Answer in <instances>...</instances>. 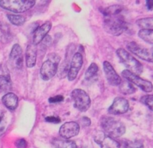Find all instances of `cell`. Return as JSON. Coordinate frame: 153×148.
<instances>
[{"label":"cell","mask_w":153,"mask_h":148,"mask_svg":"<svg viewBox=\"0 0 153 148\" xmlns=\"http://www.w3.org/2000/svg\"><path fill=\"white\" fill-rule=\"evenodd\" d=\"M99 67L97 66V64L96 63H92V64L90 65V67H88V70L85 72V78L87 79H91L93 77L97 75V72H98Z\"/></svg>","instance_id":"26"},{"label":"cell","mask_w":153,"mask_h":148,"mask_svg":"<svg viewBox=\"0 0 153 148\" xmlns=\"http://www.w3.org/2000/svg\"><path fill=\"white\" fill-rule=\"evenodd\" d=\"M83 64V58L82 54L79 52H76L72 58L70 66L69 67L68 73H67V78L68 80L72 82L74 81L79 74V70H81Z\"/></svg>","instance_id":"9"},{"label":"cell","mask_w":153,"mask_h":148,"mask_svg":"<svg viewBox=\"0 0 153 148\" xmlns=\"http://www.w3.org/2000/svg\"><path fill=\"white\" fill-rule=\"evenodd\" d=\"M119 86V91L120 92L124 95H129V94H132L135 93L136 88L131 84V82L127 81L126 79L124 80H121V82L120 83Z\"/></svg>","instance_id":"19"},{"label":"cell","mask_w":153,"mask_h":148,"mask_svg":"<svg viewBox=\"0 0 153 148\" xmlns=\"http://www.w3.org/2000/svg\"><path fill=\"white\" fill-rule=\"evenodd\" d=\"M64 100V97L62 95H57L55 97H50L49 99V102L50 103H60V102H62Z\"/></svg>","instance_id":"29"},{"label":"cell","mask_w":153,"mask_h":148,"mask_svg":"<svg viewBox=\"0 0 153 148\" xmlns=\"http://www.w3.org/2000/svg\"><path fill=\"white\" fill-rule=\"evenodd\" d=\"M12 87L11 81L8 76L0 75V91L7 92L10 91Z\"/></svg>","instance_id":"20"},{"label":"cell","mask_w":153,"mask_h":148,"mask_svg":"<svg viewBox=\"0 0 153 148\" xmlns=\"http://www.w3.org/2000/svg\"><path fill=\"white\" fill-rule=\"evenodd\" d=\"M37 61V48L35 45L30 43L28 45L25 50V62L27 67H34Z\"/></svg>","instance_id":"16"},{"label":"cell","mask_w":153,"mask_h":148,"mask_svg":"<svg viewBox=\"0 0 153 148\" xmlns=\"http://www.w3.org/2000/svg\"><path fill=\"white\" fill-rule=\"evenodd\" d=\"M15 145L17 148H26L27 147V142L25 139H19L16 141Z\"/></svg>","instance_id":"30"},{"label":"cell","mask_w":153,"mask_h":148,"mask_svg":"<svg viewBox=\"0 0 153 148\" xmlns=\"http://www.w3.org/2000/svg\"><path fill=\"white\" fill-rule=\"evenodd\" d=\"M1 101L7 109H8L10 111H13L17 108L19 99L16 94L9 92L3 96L2 98H1Z\"/></svg>","instance_id":"17"},{"label":"cell","mask_w":153,"mask_h":148,"mask_svg":"<svg viewBox=\"0 0 153 148\" xmlns=\"http://www.w3.org/2000/svg\"><path fill=\"white\" fill-rule=\"evenodd\" d=\"M137 25L141 29H152L153 28L152 17H145L137 20Z\"/></svg>","instance_id":"23"},{"label":"cell","mask_w":153,"mask_h":148,"mask_svg":"<svg viewBox=\"0 0 153 148\" xmlns=\"http://www.w3.org/2000/svg\"><path fill=\"white\" fill-rule=\"evenodd\" d=\"M146 7H147V8L149 9V10H152V7H153L152 1H150V0H148V1H146Z\"/></svg>","instance_id":"33"},{"label":"cell","mask_w":153,"mask_h":148,"mask_svg":"<svg viewBox=\"0 0 153 148\" xmlns=\"http://www.w3.org/2000/svg\"><path fill=\"white\" fill-rule=\"evenodd\" d=\"M60 61L61 58L56 53H50L48 55L47 60L43 63L40 67V75L43 80L48 81L55 76L58 72Z\"/></svg>","instance_id":"4"},{"label":"cell","mask_w":153,"mask_h":148,"mask_svg":"<svg viewBox=\"0 0 153 148\" xmlns=\"http://www.w3.org/2000/svg\"><path fill=\"white\" fill-rule=\"evenodd\" d=\"M8 119H7V112L0 110V136L4 134L7 127Z\"/></svg>","instance_id":"25"},{"label":"cell","mask_w":153,"mask_h":148,"mask_svg":"<svg viewBox=\"0 0 153 148\" xmlns=\"http://www.w3.org/2000/svg\"><path fill=\"white\" fill-rule=\"evenodd\" d=\"M9 59L10 63L14 68L21 69L23 64V55H22V49L19 44H14L10 51Z\"/></svg>","instance_id":"13"},{"label":"cell","mask_w":153,"mask_h":148,"mask_svg":"<svg viewBox=\"0 0 153 148\" xmlns=\"http://www.w3.org/2000/svg\"><path fill=\"white\" fill-rule=\"evenodd\" d=\"M117 55L123 65L128 69V71L139 76L143 71V67L141 63L131 55L128 51L123 48H119L117 50Z\"/></svg>","instance_id":"3"},{"label":"cell","mask_w":153,"mask_h":148,"mask_svg":"<svg viewBox=\"0 0 153 148\" xmlns=\"http://www.w3.org/2000/svg\"><path fill=\"white\" fill-rule=\"evenodd\" d=\"M140 102L147 106L151 111L152 110V103H153V96L152 95H145L140 98Z\"/></svg>","instance_id":"28"},{"label":"cell","mask_w":153,"mask_h":148,"mask_svg":"<svg viewBox=\"0 0 153 148\" xmlns=\"http://www.w3.org/2000/svg\"><path fill=\"white\" fill-rule=\"evenodd\" d=\"M35 2L32 0H1L0 7L13 13H23L32 8Z\"/></svg>","instance_id":"5"},{"label":"cell","mask_w":153,"mask_h":148,"mask_svg":"<svg viewBox=\"0 0 153 148\" xmlns=\"http://www.w3.org/2000/svg\"><path fill=\"white\" fill-rule=\"evenodd\" d=\"M7 16L10 23L17 26L23 25L25 22V18L21 15L7 14Z\"/></svg>","instance_id":"24"},{"label":"cell","mask_w":153,"mask_h":148,"mask_svg":"<svg viewBox=\"0 0 153 148\" xmlns=\"http://www.w3.org/2000/svg\"><path fill=\"white\" fill-rule=\"evenodd\" d=\"M127 48L131 52L134 53V55H137L138 58L147 61L149 62H152V50H149L146 48L140 46L138 43H135L134 41L129 42L127 44Z\"/></svg>","instance_id":"8"},{"label":"cell","mask_w":153,"mask_h":148,"mask_svg":"<svg viewBox=\"0 0 153 148\" xmlns=\"http://www.w3.org/2000/svg\"><path fill=\"white\" fill-rule=\"evenodd\" d=\"M100 124L105 134L113 138L121 137L126 132V126L123 123L111 117H102Z\"/></svg>","instance_id":"1"},{"label":"cell","mask_w":153,"mask_h":148,"mask_svg":"<svg viewBox=\"0 0 153 148\" xmlns=\"http://www.w3.org/2000/svg\"><path fill=\"white\" fill-rule=\"evenodd\" d=\"M71 97L74 107L80 112H86L91 106V98L84 90L76 88L71 93Z\"/></svg>","instance_id":"6"},{"label":"cell","mask_w":153,"mask_h":148,"mask_svg":"<svg viewBox=\"0 0 153 148\" xmlns=\"http://www.w3.org/2000/svg\"><path fill=\"white\" fill-rule=\"evenodd\" d=\"M129 109V102L123 97H118L114 100L111 106L108 108V112L111 115H123Z\"/></svg>","instance_id":"11"},{"label":"cell","mask_w":153,"mask_h":148,"mask_svg":"<svg viewBox=\"0 0 153 148\" xmlns=\"http://www.w3.org/2000/svg\"><path fill=\"white\" fill-rule=\"evenodd\" d=\"M103 69H104L106 79L111 85L113 86H118L121 82V78L114 69L111 64L108 61H104L103 62Z\"/></svg>","instance_id":"14"},{"label":"cell","mask_w":153,"mask_h":148,"mask_svg":"<svg viewBox=\"0 0 153 148\" xmlns=\"http://www.w3.org/2000/svg\"><path fill=\"white\" fill-rule=\"evenodd\" d=\"M46 121L49 123H58L61 122V120H60L59 118L58 117H55V116H49V117H46L45 118Z\"/></svg>","instance_id":"31"},{"label":"cell","mask_w":153,"mask_h":148,"mask_svg":"<svg viewBox=\"0 0 153 148\" xmlns=\"http://www.w3.org/2000/svg\"><path fill=\"white\" fill-rule=\"evenodd\" d=\"M81 122H82V125L85 126H89L91 125V120L87 117H83L81 120Z\"/></svg>","instance_id":"32"},{"label":"cell","mask_w":153,"mask_h":148,"mask_svg":"<svg viewBox=\"0 0 153 148\" xmlns=\"http://www.w3.org/2000/svg\"><path fill=\"white\" fill-rule=\"evenodd\" d=\"M80 126L79 123L74 121L66 122L63 124L59 129V134L61 138L66 139H70L75 137L79 133Z\"/></svg>","instance_id":"12"},{"label":"cell","mask_w":153,"mask_h":148,"mask_svg":"<svg viewBox=\"0 0 153 148\" xmlns=\"http://www.w3.org/2000/svg\"><path fill=\"white\" fill-rule=\"evenodd\" d=\"M52 144L56 148H77V145L73 141L63 138H54L52 140Z\"/></svg>","instance_id":"18"},{"label":"cell","mask_w":153,"mask_h":148,"mask_svg":"<svg viewBox=\"0 0 153 148\" xmlns=\"http://www.w3.org/2000/svg\"><path fill=\"white\" fill-rule=\"evenodd\" d=\"M103 25L105 31L114 36L120 35L128 28L127 22L119 15L105 16Z\"/></svg>","instance_id":"2"},{"label":"cell","mask_w":153,"mask_h":148,"mask_svg":"<svg viewBox=\"0 0 153 148\" xmlns=\"http://www.w3.org/2000/svg\"><path fill=\"white\" fill-rule=\"evenodd\" d=\"M122 76L124 79L131 82V84H134V85L139 87L142 91L147 93L152 92V82H149V81L142 79V78H140V76H137V75L128 71V70H123V71L122 72Z\"/></svg>","instance_id":"7"},{"label":"cell","mask_w":153,"mask_h":148,"mask_svg":"<svg viewBox=\"0 0 153 148\" xmlns=\"http://www.w3.org/2000/svg\"><path fill=\"white\" fill-rule=\"evenodd\" d=\"M125 148H143V143L141 140L126 141L124 143Z\"/></svg>","instance_id":"27"},{"label":"cell","mask_w":153,"mask_h":148,"mask_svg":"<svg viewBox=\"0 0 153 148\" xmlns=\"http://www.w3.org/2000/svg\"><path fill=\"white\" fill-rule=\"evenodd\" d=\"M122 10L123 7L120 5H119V4H114V5H111L109 7H105L102 12L105 16H115V15L119 14Z\"/></svg>","instance_id":"21"},{"label":"cell","mask_w":153,"mask_h":148,"mask_svg":"<svg viewBox=\"0 0 153 148\" xmlns=\"http://www.w3.org/2000/svg\"><path fill=\"white\" fill-rule=\"evenodd\" d=\"M94 141L101 148H120V144L117 141L102 132H98L94 135Z\"/></svg>","instance_id":"10"},{"label":"cell","mask_w":153,"mask_h":148,"mask_svg":"<svg viewBox=\"0 0 153 148\" xmlns=\"http://www.w3.org/2000/svg\"><path fill=\"white\" fill-rule=\"evenodd\" d=\"M138 36L140 38L144 40L146 43L152 45L153 43V30L152 29H141L139 31Z\"/></svg>","instance_id":"22"},{"label":"cell","mask_w":153,"mask_h":148,"mask_svg":"<svg viewBox=\"0 0 153 148\" xmlns=\"http://www.w3.org/2000/svg\"><path fill=\"white\" fill-rule=\"evenodd\" d=\"M52 28V22L47 21L40 26L37 27L34 32L33 35V44L37 45L46 37L48 32L50 31Z\"/></svg>","instance_id":"15"}]
</instances>
